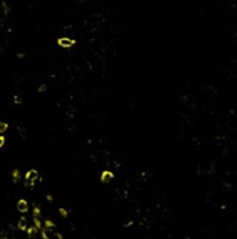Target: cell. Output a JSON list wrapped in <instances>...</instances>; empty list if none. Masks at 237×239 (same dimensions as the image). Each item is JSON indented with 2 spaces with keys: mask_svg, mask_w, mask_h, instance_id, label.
I'll return each instance as SVG.
<instances>
[{
  "mask_svg": "<svg viewBox=\"0 0 237 239\" xmlns=\"http://www.w3.org/2000/svg\"><path fill=\"white\" fill-rule=\"evenodd\" d=\"M15 211L21 214V216H27L28 213L31 211V206L25 198H18L15 202Z\"/></svg>",
  "mask_w": 237,
  "mask_h": 239,
  "instance_id": "6da1fadb",
  "label": "cell"
},
{
  "mask_svg": "<svg viewBox=\"0 0 237 239\" xmlns=\"http://www.w3.org/2000/svg\"><path fill=\"white\" fill-rule=\"evenodd\" d=\"M76 41L72 39V38H67V36H61L57 39V45L63 49H71L72 46H75Z\"/></svg>",
  "mask_w": 237,
  "mask_h": 239,
  "instance_id": "7a4b0ae2",
  "label": "cell"
},
{
  "mask_svg": "<svg viewBox=\"0 0 237 239\" xmlns=\"http://www.w3.org/2000/svg\"><path fill=\"white\" fill-rule=\"evenodd\" d=\"M29 225V221H28V216H19V218L15 222V230L18 232H25Z\"/></svg>",
  "mask_w": 237,
  "mask_h": 239,
  "instance_id": "3957f363",
  "label": "cell"
},
{
  "mask_svg": "<svg viewBox=\"0 0 237 239\" xmlns=\"http://www.w3.org/2000/svg\"><path fill=\"white\" fill-rule=\"evenodd\" d=\"M112 179H114V172L111 170H103L100 172V182L103 185L109 184Z\"/></svg>",
  "mask_w": 237,
  "mask_h": 239,
  "instance_id": "277c9868",
  "label": "cell"
},
{
  "mask_svg": "<svg viewBox=\"0 0 237 239\" xmlns=\"http://www.w3.org/2000/svg\"><path fill=\"white\" fill-rule=\"evenodd\" d=\"M39 232H40V231L37 230L33 224H29L27 231H25V235H27L28 239H33V238H37V236H39Z\"/></svg>",
  "mask_w": 237,
  "mask_h": 239,
  "instance_id": "5b68a950",
  "label": "cell"
},
{
  "mask_svg": "<svg viewBox=\"0 0 237 239\" xmlns=\"http://www.w3.org/2000/svg\"><path fill=\"white\" fill-rule=\"evenodd\" d=\"M43 228L47 231H55L57 230V224H55V221L53 218L46 217V218H43Z\"/></svg>",
  "mask_w": 237,
  "mask_h": 239,
  "instance_id": "8992f818",
  "label": "cell"
},
{
  "mask_svg": "<svg viewBox=\"0 0 237 239\" xmlns=\"http://www.w3.org/2000/svg\"><path fill=\"white\" fill-rule=\"evenodd\" d=\"M10 177H11V184H13V185H18L19 181L22 179V174H21L19 168H15V170L11 171Z\"/></svg>",
  "mask_w": 237,
  "mask_h": 239,
  "instance_id": "52a82bcc",
  "label": "cell"
},
{
  "mask_svg": "<svg viewBox=\"0 0 237 239\" xmlns=\"http://www.w3.org/2000/svg\"><path fill=\"white\" fill-rule=\"evenodd\" d=\"M9 128H10L9 122H6V121H1V120H0V135H4V133L9 131Z\"/></svg>",
  "mask_w": 237,
  "mask_h": 239,
  "instance_id": "ba28073f",
  "label": "cell"
},
{
  "mask_svg": "<svg viewBox=\"0 0 237 239\" xmlns=\"http://www.w3.org/2000/svg\"><path fill=\"white\" fill-rule=\"evenodd\" d=\"M6 145V136L4 135H0V149H3Z\"/></svg>",
  "mask_w": 237,
  "mask_h": 239,
  "instance_id": "9c48e42d",
  "label": "cell"
},
{
  "mask_svg": "<svg viewBox=\"0 0 237 239\" xmlns=\"http://www.w3.org/2000/svg\"><path fill=\"white\" fill-rule=\"evenodd\" d=\"M46 91H47V86H46V85H40L39 89H37V93H43V92H46Z\"/></svg>",
  "mask_w": 237,
  "mask_h": 239,
  "instance_id": "30bf717a",
  "label": "cell"
}]
</instances>
